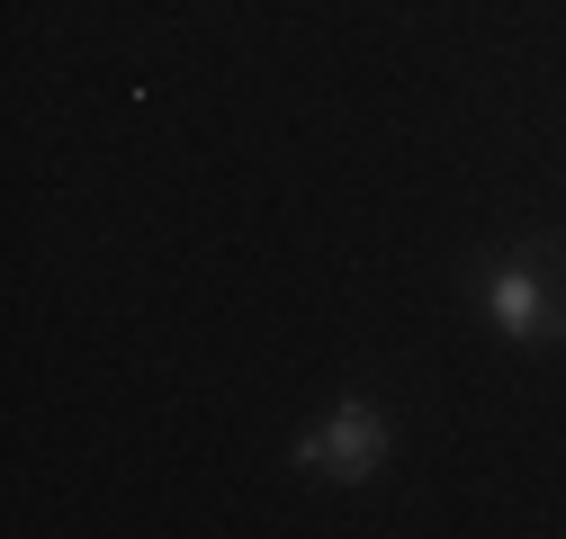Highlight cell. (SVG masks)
<instances>
[{"label":"cell","mask_w":566,"mask_h":539,"mask_svg":"<svg viewBox=\"0 0 566 539\" xmlns=\"http://www.w3.org/2000/svg\"><path fill=\"white\" fill-rule=\"evenodd\" d=\"M387 441H396V432H387V414H378V404H369V395H342V404H333V414H324V423H315V432H306V441H297L289 458L306 467V477L360 486L369 467L387 458Z\"/></svg>","instance_id":"obj_2"},{"label":"cell","mask_w":566,"mask_h":539,"mask_svg":"<svg viewBox=\"0 0 566 539\" xmlns=\"http://www.w3.org/2000/svg\"><path fill=\"white\" fill-rule=\"evenodd\" d=\"M485 315H494V332H513V342H557L566 332V234H539L531 252L494 261Z\"/></svg>","instance_id":"obj_1"}]
</instances>
